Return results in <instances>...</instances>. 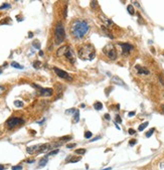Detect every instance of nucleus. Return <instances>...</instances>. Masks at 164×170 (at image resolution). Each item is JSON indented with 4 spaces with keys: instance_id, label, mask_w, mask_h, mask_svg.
<instances>
[{
    "instance_id": "nucleus-1",
    "label": "nucleus",
    "mask_w": 164,
    "mask_h": 170,
    "mask_svg": "<svg viewBox=\"0 0 164 170\" xmlns=\"http://www.w3.org/2000/svg\"><path fill=\"white\" fill-rule=\"evenodd\" d=\"M70 33L75 38H83L90 31V25L86 20L76 19L70 24Z\"/></svg>"
},
{
    "instance_id": "nucleus-2",
    "label": "nucleus",
    "mask_w": 164,
    "mask_h": 170,
    "mask_svg": "<svg viewBox=\"0 0 164 170\" xmlns=\"http://www.w3.org/2000/svg\"><path fill=\"white\" fill-rule=\"evenodd\" d=\"M78 56L83 61H92L96 56V49L92 44H82L78 49Z\"/></svg>"
},
{
    "instance_id": "nucleus-3",
    "label": "nucleus",
    "mask_w": 164,
    "mask_h": 170,
    "mask_svg": "<svg viewBox=\"0 0 164 170\" xmlns=\"http://www.w3.org/2000/svg\"><path fill=\"white\" fill-rule=\"evenodd\" d=\"M54 43L57 45L60 44L65 38H66V32H65V27L61 22H59L57 26H56V29H54Z\"/></svg>"
},
{
    "instance_id": "nucleus-4",
    "label": "nucleus",
    "mask_w": 164,
    "mask_h": 170,
    "mask_svg": "<svg viewBox=\"0 0 164 170\" xmlns=\"http://www.w3.org/2000/svg\"><path fill=\"white\" fill-rule=\"evenodd\" d=\"M103 53L111 61H115L117 59V50H116V48L114 44L110 43V44L105 45L103 49Z\"/></svg>"
},
{
    "instance_id": "nucleus-5",
    "label": "nucleus",
    "mask_w": 164,
    "mask_h": 170,
    "mask_svg": "<svg viewBox=\"0 0 164 170\" xmlns=\"http://www.w3.org/2000/svg\"><path fill=\"white\" fill-rule=\"evenodd\" d=\"M22 124H24V120L21 118H18V117H12L6 121V126L8 129H12V128L19 126V125H22Z\"/></svg>"
},
{
    "instance_id": "nucleus-6",
    "label": "nucleus",
    "mask_w": 164,
    "mask_h": 170,
    "mask_svg": "<svg viewBox=\"0 0 164 170\" xmlns=\"http://www.w3.org/2000/svg\"><path fill=\"white\" fill-rule=\"evenodd\" d=\"M34 88H36L38 90V94L41 96V97H50L52 94H53V91L52 89H49V88H41L37 85H33Z\"/></svg>"
},
{
    "instance_id": "nucleus-7",
    "label": "nucleus",
    "mask_w": 164,
    "mask_h": 170,
    "mask_svg": "<svg viewBox=\"0 0 164 170\" xmlns=\"http://www.w3.org/2000/svg\"><path fill=\"white\" fill-rule=\"evenodd\" d=\"M53 71L54 73L58 74V77L61 78V79H65V80H68V81H71V77H70L69 73L62 70H59V68H53Z\"/></svg>"
},
{
    "instance_id": "nucleus-8",
    "label": "nucleus",
    "mask_w": 164,
    "mask_h": 170,
    "mask_svg": "<svg viewBox=\"0 0 164 170\" xmlns=\"http://www.w3.org/2000/svg\"><path fill=\"white\" fill-rule=\"evenodd\" d=\"M119 45H120L121 49H122V53H123V55H128L130 53V51L134 49V46H133L132 44H130V43H119Z\"/></svg>"
},
{
    "instance_id": "nucleus-9",
    "label": "nucleus",
    "mask_w": 164,
    "mask_h": 170,
    "mask_svg": "<svg viewBox=\"0 0 164 170\" xmlns=\"http://www.w3.org/2000/svg\"><path fill=\"white\" fill-rule=\"evenodd\" d=\"M65 56L67 58V60L68 61H70L71 63H75L76 62V53L74 52V50L70 49H69L67 50V52H66V54H65Z\"/></svg>"
},
{
    "instance_id": "nucleus-10",
    "label": "nucleus",
    "mask_w": 164,
    "mask_h": 170,
    "mask_svg": "<svg viewBox=\"0 0 164 170\" xmlns=\"http://www.w3.org/2000/svg\"><path fill=\"white\" fill-rule=\"evenodd\" d=\"M99 18L103 21V23L105 25L106 27H110V26H112V25H114V22L111 20V19H109L107 16H106L105 14H103V13H101V14H99Z\"/></svg>"
},
{
    "instance_id": "nucleus-11",
    "label": "nucleus",
    "mask_w": 164,
    "mask_h": 170,
    "mask_svg": "<svg viewBox=\"0 0 164 170\" xmlns=\"http://www.w3.org/2000/svg\"><path fill=\"white\" fill-rule=\"evenodd\" d=\"M40 146H41V144L27 147V148H26V151H27V153H28V154H35V153H37V154H38L39 149H40Z\"/></svg>"
},
{
    "instance_id": "nucleus-12",
    "label": "nucleus",
    "mask_w": 164,
    "mask_h": 170,
    "mask_svg": "<svg viewBox=\"0 0 164 170\" xmlns=\"http://www.w3.org/2000/svg\"><path fill=\"white\" fill-rule=\"evenodd\" d=\"M135 69H136L137 73H140V74H149V73H150L148 69H146V68H144V67H141L139 64H137V65L135 67Z\"/></svg>"
},
{
    "instance_id": "nucleus-13",
    "label": "nucleus",
    "mask_w": 164,
    "mask_h": 170,
    "mask_svg": "<svg viewBox=\"0 0 164 170\" xmlns=\"http://www.w3.org/2000/svg\"><path fill=\"white\" fill-rule=\"evenodd\" d=\"M70 49V46L69 45H63V46H61V48H59L58 50H57V56H61V55H65L66 54V52H67V50Z\"/></svg>"
},
{
    "instance_id": "nucleus-14",
    "label": "nucleus",
    "mask_w": 164,
    "mask_h": 170,
    "mask_svg": "<svg viewBox=\"0 0 164 170\" xmlns=\"http://www.w3.org/2000/svg\"><path fill=\"white\" fill-rule=\"evenodd\" d=\"M112 83L113 84H116L118 86H122V87H126V84L121 80V78H119V77H113L112 78Z\"/></svg>"
},
{
    "instance_id": "nucleus-15",
    "label": "nucleus",
    "mask_w": 164,
    "mask_h": 170,
    "mask_svg": "<svg viewBox=\"0 0 164 170\" xmlns=\"http://www.w3.org/2000/svg\"><path fill=\"white\" fill-rule=\"evenodd\" d=\"M101 29H102V31H103V32L105 33L106 35H108V36L110 37V38H112V39L114 38V36H113V34H112V33H111V32H110L109 30H108V27H106L105 25H103V26L101 27Z\"/></svg>"
},
{
    "instance_id": "nucleus-16",
    "label": "nucleus",
    "mask_w": 164,
    "mask_h": 170,
    "mask_svg": "<svg viewBox=\"0 0 164 170\" xmlns=\"http://www.w3.org/2000/svg\"><path fill=\"white\" fill-rule=\"evenodd\" d=\"M47 161H48V158H47V156L41 158V159H40V161H39L38 166H39V167H43V166H45V165H47Z\"/></svg>"
},
{
    "instance_id": "nucleus-17",
    "label": "nucleus",
    "mask_w": 164,
    "mask_h": 170,
    "mask_svg": "<svg viewBox=\"0 0 164 170\" xmlns=\"http://www.w3.org/2000/svg\"><path fill=\"white\" fill-rule=\"evenodd\" d=\"M72 159H70V157H68V159L66 160V162H70V163H75V162H78L81 160L80 157H71Z\"/></svg>"
},
{
    "instance_id": "nucleus-18",
    "label": "nucleus",
    "mask_w": 164,
    "mask_h": 170,
    "mask_svg": "<svg viewBox=\"0 0 164 170\" xmlns=\"http://www.w3.org/2000/svg\"><path fill=\"white\" fill-rule=\"evenodd\" d=\"M32 65H33V68H34V69H36V70H39V69L42 67V64H41V61H33Z\"/></svg>"
},
{
    "instance_id": "nucleus-19",
    "label": "nucleus",
    "mask_w": 164,
    "mask_h": 170,
    "mask_svg": "<svg viewBox=\"0 0 164 170\" xmlns=\"http://www.w3.org/2000/svg\"><path fill=\"white\" fill-rule=\"evenodd\" d=\"M94 108L97 110V111H100V110L103 109V105H102L101 102H96L94 104Z\"/></svg>"
},
{
    "instance_id": "nucleus-20",
    "label": "nucleus",
    "mask_w": 164,
    "mask_h": 170,
    "mask_svg": "<svg viewBox=\"0 0 164 170\" xmlns=\"http://www.w3.org/2000/svg\"><path fill=\"white\" fill-rule=\"evenodd\" d=\"M79 120H80V111L77 110L76 113H75V116H74V122L75 123H78Z\"/></svg>"
},
{
    "instance_id": "nucleus-21",
    "label": "nucleus",
    "mask_w": 164,
    "mask_h": 170,
    "mask_svg": "<svg viewBox=\"0 0 164 170\" xmlns=\"http://www.w3.org/2000/svg\"><path fill=\"white\" fill-rule=\"evenodd\" d=\"M11 67L15 68V69H20V70H22V69H23V65H21V64L17 63L16 61H13V62H11Z\"/></svg>"
},
{
    "instance_id": "nucleus-22",
    "label": "nucleus",
    "mask_w": 164,
    "mask_h": 170,
    "mask_svg": "<svg viewBox=\"0 0 164 170\" xmlns=\"http://www.w3.org/2000/svg\"><path fill=\"white\" fill-rule=\"evenodd\" d=\"M127 10H128V12L131 14V15H134L135 14V10H134V7H133V5H128L127 6Z\"/></svg>"
},
{
    "instance_id": "nucleus-23",
    "label": "nucleus",
    "mask_w": 164,
    "mask_h": 170,
    "mask_svg": "<svg viewBox=\"0 0 164 170\" xmlns=\"http://www.w3.org/2000/svg\"><path fill=\"white\" fill-rule=\"evenodd\" d=\"M14 106L17 107V108H21V107H23V103L21 101L16 100V101H14Z\"/></svg>"
},
{
    "instance_id": "nucleus-24",
    "label": "nucleus",
    "mask_w": 164,
    "mask_h": 170,
    "mask_svg": "<svg viewBox=\"0 0 164 170\" xmlns=\"http://www.w3.org/2000/svg\"><path fill=\"white\" fill-rule=\"evenodd\" d=\"M148 122H145V123H143V124H141L140 126H139V131H143L147 126H148Z\"/></svg>"
},
{
    "instance_id": "nucleus-25",
    "label": "nucleus",
    "mask_w": 164,
    "mask_h": 170,
    "mask_svg": "<svg viewBox=\"0 0 164 170\" xmlns=\"http://www.w3.org/2000/svg\"><path fill=\"white\" fill-rule=\"evenodd\" d=\"M76 152V154H80V155H83V154H85L86 153V149H78V150H76L75 151Z\"/></svg>"
},
{
    "instance_id": "nucleus-26",
    "label": "nucleus",
    "mask_w": 164,
    "mask_h": 170,
    "mask_svg": "<svg viewBox=\"0 0 164 170\" xmlns=\"http://www.w3.org/2000/svg\"><path fill=\"white\" fill-rule=\"evenodd\" d=\"M92 136H93V133H92L91 131H87V132H85V138L90 139Z\"/></svg>"
},
{
    "instance_id": "nucleus-27",
    "label": "nucleus",
    "mask_w": 164,
    "mask_h": 170,
    "mask_svg": "<svg viewBox=\"0 0 164 170\" xmlns=\"http://www.w3.org/2000/svg\"><path fill=\"white\" fill-rule=\"evenodd\" d=\"M154 131H155V129H154V128H152V129H150V130H149V131H148V132L146 133V137H147V138H149V137H151V136H152V134L154 133Z\"/></svg>"
},
{
    "instance_id": "nucleus-28",
    "label": "nucleus",
    "mask_w": 164,
    "mask_h": 170,
    "mask_svg": "<svg viewBox=\"0 0 164 170\" xmlns=\"http://www.w3.org/2000/svg\"><path fill=\"white\" fill-rule=\"evenodd\" d=\"M70 139H71V136H63V137H61L59 140H60V141H70Z\"/></svg>"
},
{
    "instance_id": "nucleus-29",
    "label": "nucleus",
    "mask_w": 164,
    "mask_h": 170,
    "mask_svg": "<svg viewBox=\"0 0 164 170\" xmlns=\"http://www.w3.org/2000/svg\"><path fill=\"white\" fill-rule=\"evenodd\" d=\"M58 153H59V149H54L53 151H50V152H48L47 156H50V155H56V154H58Z\"/></svg>"
},
{
    "instance_id": "nucleus-30",
    "label": "nucleus",
    "mask_w": 164,
    "mask_h": 170,
    "mask_svg": "<svg viewBox=\"0 0 164 170\" xmlns=\"http://www.w3.org/2000/svg\"><path fill=\"white\" fill-rule=\"evenodd\" d=\"M32 44H33V46H34L35 49H40V42H39V41L35 40V41L33 42V43H32Z\"/></svg>"
},
{
    "instance_id": "nucleus-31",
    "label": "nucleus",
    "mask_w": 164,
    "mask_h": 170,
    "mask_svg": "<svg viewBox=\"0 0 164 170\" xmlns=\"http://www.w3.org/2000/svg\"><path fill=\"white\" fill-rule=\"evenodd\" d=\"M5 8H10V4H8V3H4V4H2V6H0V10L5 9Z\"/></svg>"
},
{
    "instance_id": "nucleus-32",
    "label": "nucleus",
    "mask_w": 164,
    "mask_h": 170,
    "mask_svg": "<svg viewBox=\"0 0 164 170\" xmlns=\"http://www.w3.org/2000/svg\"><path fill=\"white\" fill-rule=\"evenodd\" d=\"M12 170H22V165H15L12 167Z\"/></svg>"
},
{
    "instance_id": "nucleus-33",
    "label": "nucleus",
    "mask_w": 164,
    "mask_h": 170,
    "mask_svg": "<svg viewBox=\"0 0 164 170\" xmlns=\"http://www.w3.org/2000/svg\"><path fill=\"white\" fill-rule=\"evenodd\" d=\"M76 111L77 110L75 109V108H71V109H69L66 111V114H71V113H76Z\"/></svg>"
},
{
    "instance_id": "nucleus-34",
    "label": "nucleus",
    "mask_w": 164,
    "mask_h": 170,
    "mask_svg": "<svg viewBox=\"0 0 164 170\" xmlns=\"http://www.w3.org/2000/svg\"><path fill=\"white\" fill-rule=\"evenodd\" d=\"M91 6H92L93 8H97V7H98V1H92V2H91Z\"/></svg>"
},
{
    "instance_id": "nucleus-35",
    "label": "nucleus",
    "mask_w": 164,
    "mask_h": 170,
    "mask_svg": "<svg viewBox=\"0 0 164 170\" xmlns=\"http://www.w3.org/2000/svg\"><path fill=\"white\" fill-rule=\"evenodd\" d=\"M67 15H68V5H66V6H65V10H63V17L66 18V17H67Z\"/></svg>"
},
{
    "instance_id": "nucleus-36",
    "label": "nucleus",
    "mask_w": 164,
    "mask_h": 170,
    "mask_svg": "<svg viewBox=\"0 0 164 170\" xmlns=\"http://www.w3.org/2000/svg\"><path fill=\"white\" fill-rule=\"evenodd\" d=\"M5 90H6V88L5 87H3V86H0V96L5 92Z\"/></svg>"
},
{
    "instance_id": "nucleus-37",
    "label": "nucleus",
    "mask_w": 164,
    "mask_h": 170,
    "mask_svg": "<svg viewBox=\"0 0 164 170\" xmlns=\"http://www.w3.org/2000/svg\"><path fill=\"white\" fill-rule=\"evenodd\" d=\"M137 143V140H135V139H132V140H130V142H129V144L130 146H134L135 144Z\"/></svg>"
},
{
    "instance_id": "nucleus-38",
    "label": "nucleus",
    "mask_w": 164,
    "mask_h": 170,
    "mask_svg": "<svg viewBox=\"0 0 164 170\" xmlns=\"http://www.w3.org/2000/svg\"><path fill=\"white\" fill-rule=\"evenodd\" d=\"M128 133H129L130 135H134V134H136V131H135L134 129H129V130H128Z\"/></svg>"
},
{
    "instance_id": "nucleus-39",
    "label": "nucleus",
    "mask_w": 164,
    "mask_h": 170,
    "mask_svg": "<svg viewBox=\"0 0 164 170\" xmlns=\"http://www.w3.org/2000/svg\"><path fill=\"white\" fill-rule=\"evenodd\" d=\"M116 121H117L118 123H122V119H121V117H120L119 115L116 116Z\"/></svg>"
},
{
    "instance_id": "nucleus-40",
    "label": "nucleus",
    "mask_w": 164,
    "mask_h": 170,
    "mask_svg": "<svg viewBox=\"0 0 164 170\" xmlns=\"http://www.w3.org/2000/svg\"><path fill=\"white\" fill-rule=\"evenodd\" d=\"M67 147H68V148H70V149H71V148L76 147V144H68V145H67Z\"/></svg>"
},
{
    "instance_id": "nucleus-41",
    "label": "nucleus",
    "mask_w": 164,
    "mask_h": 170,
    "mask_svg": "<svg viewBox=\"0 0 164 170\" xmlns=\"http://www.w3.org/2000/svg\"><path fill=\"white\" fill-rule=\"evenodd\" d=\"M104 117H105L106 120H110V119H111V118H110V115H109V114H105V116H104Z\"/></svg>"
},
{
    "instance_id": "nucleus-42",
    "label": "nucleus",
    "mask_w": 164,
    "mask_h": 170,
    "mask_svg": "<svg viewBox=\"0 0 164 170\" xmlns=\"http://www.w3.org/2000/svg\"><path fill=\"white\" fill-rule=\"evenodd\" d=\"M100 138H101V137H100V136H98V137H96V138H94V139H93V140H91V141H90V142H94V141H96V140H99V139H100Z\"/></svg>"
},
{
    "instance_id": "nucleus-43",
    "label": "nucleus",
    "mask_w": 164,
    "mask_h": 170,
    "mask_svg": "<svg viewBox=\"0 0 164 170\" xmlns=\"http://www.w3.org/2000/svg\"><path fill=\"white\" fill-rule=\"evenodd\" d=\"M134 115H135V112H130L129 114H128L129 117H132V116H134Z\"/></svg>"
},
{
    "instance_id": "nucleus-44",
    "label": "nucleus",
    "mask_w": 164,
    "mask_h": 170,
    "mask_svg": "<svg viewBox=\"0 0 164 170\" xmlns=\"http://www.w3.org/2000/svg\"><path fill=\"white\" fill-rule=\"evenodd\" d=\"M5 169V167H4V165H2V164H0V170H4Z\"/></svg>"
},
{
    "instance_id": "nucleus-45",
    "label": "nucleus",
    "mask_w": 164,
    "mask_h": 170,
    "mask_svg": "<svg viewBox=\"0 0 164 170\" xmlns=\"http://www.w3.org/2000/svg\"><path fill=\"white\" fill-rule=\"evenodd\" d=\"M26 162H27V163H32V162H34V160H27Z\"/></svg>"
},
{
    "instance_id": "nucleus-46",
    "label": "nucleus",
    "mask_w": 164,
    "mask_h": 170,
    "mask_svg": "<svg viewBox=\"0 0 164 170\" xmlns=\"http://www.w3.org/2000/svg\"><path fill=\"white\" fill-rule=\"evenodd\" d=\"M32 35H33V33H32V32H29V33H28V36L29 37H32Z\"/></svg>"
},
{
    "instance_id": "nucleus-47",
    "label": "nucleus",
    "mask_w": 164,
    "mask_h": 170,
    "mask_svg": "<svg viewBox=\"0 0 164 170\" xmlns=\"http://www.w3.org/2000/svg\"><path fill=\"white\" fill-rule=\"evenodd\" d=\"M39 55H40V56H42V55H43V52H42V51H41V50H40V51H39Z\"/></svg>"
},
{
    "instance_id": "nucleus-48",
    "label": "nucleus",
    "mask_w": 164,
    "mask_h": 170,
    "mask_svg": "<svg viewBox=\"0 0 164 170\" xmlns=\"http://www.w3.org/2000/svg\"><path fill=\"white\" fill-rule=\"evenodd\" d=\"M161 110H162V112L164 113V105H162V106H161Z\"/></svg>"
},
{
    "instance_id": "nucleus-49",
    "label": "nucleus",
    "mask_w": 164,
    "mask_h": 170,
    "mask_svg": "<svg viewBox=\"0 0 164 170\" xmlns=\"http://www.w3.org/2000/svg\"><path fill=\"white\" fill-rule=\"evenodd\" d=\"M103 170H112V168L110 167V168H106V169H103Z\"/></svg>"
},
{
    "instance_id": "nucleus-50",
    "label": "nucleus",
    "mask_w": 164,
    "mask_h": 170,
    "mask_svg": "<svg viewBox=\"0 0 164 170\" xmlns=\"http://www.w3.org/2000/svg\"><path fill=\"white\" fill-rule=\"evenodd\" d=\"M2 73V70H0V73Z\"/></svg>"
},
{
    "instance_id": "nucleus-51",
    "label": "nucleus",
    "mask_w": 164,
    "mask_h": 170,
    "mask_svg": "<svg viewBox=\"0 0 164 170\" xmlns=\"http://www.w3.org/2000/svg\"><path fill=\"white\" fill-rule=\"evenodd\" d=\"M163 55H164V53H163Z\"/></svg>"
}]
</instances>
